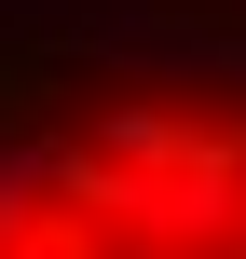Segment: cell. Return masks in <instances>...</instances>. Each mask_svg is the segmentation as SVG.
Listing matches in <instances>:
<instances>
[{
    "instance_id": "1",
    "label": "cell",
    "mask_w": 246,
    "mask_h": 259,
    "mask_svg": "<svg viewBox=\"0 0 246 259\" xmlns=\"http://www.w3.org/2000/svg\"><path fill=\"white\" fill-rule=\"evenodd\" d=\"M110 246H151V259H205V246H233V219H246V137H205L178 178H110Z\"/></svg>"
},
{
    "instance_id": "2",
    "label": "cell",
    "mask_w": 246,
    "mask_h": 259,
    "mask_svg": "<svg viewBox=\"0 0 246 259\" xmlns=\"http://www.w3.org/2000/svg\"><path fill=\"white\" fill-rule=\"evenodd\" d=\"M192 150H205V123H178L164 96H110V109H96V164H110V178H178Z\"/></svg>"
},
{
    "instance_id": "3",
    "label": "cell",
    "mask_w": 246,
    "mask_h": 259,
    "mask_svg": "<svg viewBox=\"0 0 246 259\" xmlns=\"http://www.w3.org/2000/svg\"><path fill=\"white\" fill-rule=\"evenodd\" d=\"M110 259H151V246H110Z\"/></svg>"
},
{
    "instance_id": "4",
    "label": "cell",
    "mask_w": 246,
    "mask_h": 259,
    "mask_svg": "<svg viewBox=\"0 0 246 259\" xmlns=\"http://www.w3.org/2000/svg\"><path fill=\"white\" fill-rule=\"evenodd\" d=\"M0 259H41V246H0Z\"/></svg>"
}]
</instances>
